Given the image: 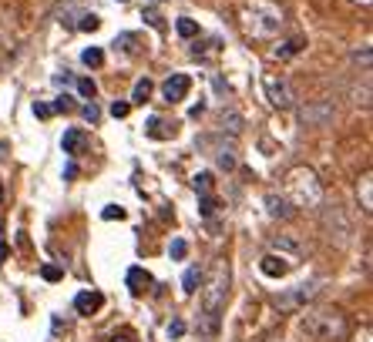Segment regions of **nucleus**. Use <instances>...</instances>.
I'll list each match as a JSON object with an SVG mask.
<instances>
[{
	"mask_svg": "<svg viewBox=\"0 0 373 342\" xmlns=\"http://www.w3.org/2000/svg\"><path fill=\"white\" fill-rule=\"evenodd\" d=\"M78 94L81 97H94V94H98V84H94L91 78H81L78 81Z\"/></svg>",
	"mask_w": 373,
	"mask_h": 342,
	"instance_id": "obj_25",
	"label": "nucleus"
},
{
	"mask_svg": "<svg viewBox=\"0 0 373 342\" xmlns=\"http://www.w3.org/2000/svg\"><path fill=\"white\" fill-rule=\"evenodd\" d=\"M138 34H118V37H114V50H124V54H135V50H138Z\"/></svg>",
	"mask_w": 373,
	"mask_h": 342,
	"instance_id": "obj_17",
	"label": "nucleus"
},
{
	"mask_svg": "<svg viewBox=\"0 0 373 342\" xmlns=\"http://www.w3.org/2000/svg\"><path fill=\"white\" fill-rule=\"evenodd\" d=\"M299 329H303L306 339L333 342V339H343V336H346V315H343L340 309H333V306H320V309L303 312Z\"/></svg>",
	"mask_w": 373,
	"mask_h": 342,
	"instance_id": "obj_3",
	"label": "nucleus"
},
{
	"mask_svg": "<svg viewBox=\"0 0 373 342\" xmlns=\"http://www.w3.org/2000/svg\"><path fill=\"white\" fill-rule=\"evenodd\" d=\"M199 285H202V272H199V268H188L185 279H182V292H185V296H195Z\"/></svg>",
	"mask_w": 373,
	"mask_h": 342,
	"instance_id": "obj_15",
	"label": "nucleus"
},
{
	"mask_svg": "<svg viewBox=\"0 0 373 342\" xmlns=\"http://www.w3.org/2000/svg\"><path fill=\"white\" fill-rule=\"evenodd\" d=\"M101 306H105V296H101V292H94V289H88V292H78V296H74V309H78L81 315H94Z\"/></svg>",
	"mask_w": 373,
	"mask_h": 342,
	"instance_id": "obj_10",
	"label": "nucleus"
},
{
	"mask_svg": "<svg viewBox=\"0 0 373 342\" xmlns=\"http://www.w3.org/2000/svg\"><path fill=\"white\" fill-rule=\"evenodd\" d=\"M175 131H178V125H175V121H165V118H148V125H145V135L152 141L175 138Z\"/></svg>",
	"mask_w": 373,
	"mask_h": 342,
	"instance_id": "obj_9",
	"label": "nucleus"
},
{
	"mask_svg": "<svg viewBox=\"0 0 373 342\" xmlns=\"http://www.w3.org/2000/svg\"><path fill=\"white\" fill-rule=\"evenodd\" d=\"M54 81H58V84H71V71H64V74H58Z\"/></svg>",
	"mask_w": 373,
	"mask_h": 342,
	"instance_id": "obj_38",
	"label": "nucleus"
},
{
	"mask_svg": "<svg viewBox=\"0 0 373 342\" xmlns=\"http://www.w3.org/2000/svg\"><path fill=\"white\" fill-rule=\"evenodd\" d=\"M81 111H84V118H88L91 125H94V121H98V118H101V114H98V104H94V101H91V104H84V108H81Z\"/></svg>",
	"mask_w": 373,
	"mask_h": 342,
	"instance_id": "obj_36",
	"label": "nucleus"
},
{
	"mask_svg": "<svg viewBox=\"0 0 373 342\" xmlns=\"http://www.w3.org/2000/svg\"><path fill=\"white\" fill-rule=\"evenodd\" d=\"M64 178H67V182H71V178H78V165H67V168H64Z\"/></svg>",
	"mask_w": 373,
	"mask_h": 342,
	"instance_id": "obj_37",
	"label": "nucleus"
},
{
	"mask_svg": "<svg viewBox=\"0 0 373 342\" xmlns=\"http://www.w3.org/2000/svg\"><path fill=\"white\" fill-rule=\"evenodd\" d=\"M124 282H128V289L135 292V296H141L148 285H152V275L141 268V265H135V268H128V275H124Z\"/></svg>",
	"mask_w": 373,
	"mask_h": 342,
	"instance_id": "obj_11",
	"label": "nucleus"
},
{
	"mask_svg": "<svg viewBox=\"0 0 373 342\" xmlns=\"http://www.w3.org/2000/svg\"><path fill=\"white\" fill-rule=\"evenodd\" d=\"M263 91H266V101L273 108H293L296 94H293V84L286 81V74H276V71H263Z\"/></svg>",
	"mask_w": 373,
	"mask_h": 342,
	"instance_id": "obj_5",
	"label": "nucleus"
},
{
	"mask_svg": "<svg viewBox=\"0 0 373 342\" xmlns=\"http://www.w3.org/2000/svg\"><path fill=\"white\" fill-rule=\"evenodd\" d=\"M239 24L252 41H273V37H280L286 17H282V7L273 0H246L239 11Z\"/></svg>",
	"mask_w": 373,
	"mask_h": 342,
	"instance_id": "obj_2",
	"label": "nucleus"
},
{
	"mask_svg": "<svg viewBox=\"0 0 373 342\" xmlns=\"http://www.w3.org/2000/svg\"><path fill=\"white\" fill-rule=\"evenodd\" d=\"M192 91V78L188 74H171L165 84H162V94H165V101H185V94Z\"/></svg>",
	"mask_w": 373,
	"mask_h": 342,
	"instance_id": "obj_8",
	"label": "nucleus"
},
{
	"mask_svg": "<svg viewBox=\"0 0 373 342\" xmlns=\"http://www.w3.org/2000/svg\"><path fill=\"white\" fill-rule=\"evenodd\" d=\"M192 185H195V191H199V195H209V191H212V175H209V171L195 175V178H192Z\"/></svg>",
	"mask_w": 373,
	"mask_h": 342,
	"instance_id": "obj_22",
	"label": "nucleus"
},
{
	"mask_svg": "<svg viewBox=\"0 0 373 342\" xmlns=\"http://www.w3.org/2000/svg\"><path fill=\"white\" fill-rule=\"evenodd\" d=\"M293 259H286V255H276V252H269V255H266L263 262H259V272H263L266 279H282V275H289V272H293Z\"/></svg>",
	"mask_w": 373,
	"mask_h": 342,
	"instance_id": "obj_7",
	"label": "nucleus"
},
{
	"mask_svg": "<svg viewBox=\"0 0 373 342\" xmlns=\"http://www.w3.org/2000/svg\"><path fill=\"white\" fill-rule=\"evenodd\" d=\"M148 97H152V81L141 78L138 84H135V91H131V101H135V104H145Z\"/></svg>",
	"mask_w": 373,
	"mask_h": 342,
	"instance_id": "obj_19",
	"label": "nucleus"
},
{
	"mask_svg": "<svg viewBox=\"0 0 373 342\" xmlns=\"http://www.w3.org/2000/svg\"><path fill=\"white\" fill-rule=\"evenodd\" d=\"M101 218H108V221H114V218H118V221H122V218H124V208H118V205H108V208L101 212Z\"/></svg>",
	"mask_w": 373,
	"mask_h": 342,
	"instance_id": "obj_28",
	"label": "nucleus"
},
{
	"mask_svg": "<svg viewBox=\"0 0 373 342\" xmlns=\"http://www.w3.org/2000/svg\"><path fill=\"white\" fill-rule=\"evenodd\" d=\"M41 275H44L47 282H58V279H61V268H58V265H44V268H41Z\"/></svg>",
	"mask_w": 373,
	"mask_h": 342,
	"instance_id": "obj_31",
	"label": "nucleus"
},
{
	"mask_svg": "<svg viewBox=\"0 0 373 342\" xmlns=\"http://www.w3.org/2000/svg\"><path fill=\"white\" fill-rule=\"evenodd\" d=\"M360 198H363V212H367V215H370L373 212V191H370V171H367V175H363V182H360Z\"/></svg>",
	"mask_w": 373,
	"mask_h": 342,
	"instance_id": "obj_18",
	"label": "nucleus"
},
{
	"mask_svg": "<svg viewBox=\"0 0 373 342\" xmlns=\"http://www.w3.org/2000/svg\"><path fill=\"white\" fill-rule=\"evenodd\" d=\"M4 259H7V245H0V262H4Z\"/></svg>",
	"mask_w": 373,
	"mask_h": 342,
	"instance_id": "obj_40",
	"label": "nucleus"
},
{
	"mask_svg": "<svg viewBox=\"0 0 373 342\" xmlns=\"http://www.w3.org/2000/svg\"><path fill=\"white\" fill-rule=\"evenodd\" d=\"M169 255L175 259V262H182V259L188 255V242H185V238H175V242H171V249H169Z\"/></svg>",
	"mask_w": 373,
	"mask_h": 342,
	"instance_id": "obj_23",
	"label": "nucleus"
},
{
	"mask_svg": "<svg viewBox=\"0 0 373 342\" xmlns=\"http://www.w3.org/2000/svg\"><path fill=\"white\" fill-rule=\"evenodd\" d=\"M357 342H370V329H363V332H360V339Z\"/></svg>",
	"mask_w": 373,
	"mask_h": 342,
	"instance_id": "obj_39",
	"label": "nucleus"
},
{
	"mask_svg": "<svg viewBox=\"0 0 373 342\" xmlns=\"http://www.w3.org/2000/svg\"><path fill=\"white\" fill-rule=\"evenodd\" d=\"M303 47H306V37H293V41H286V44L276 50V57H280V61H286V57H296Z\"/></svg>",
	"mask_w": 373,
	"mask_h": 342,
	"instance_id": "obj_14",
	"label": "nucleus"
},
{
	"mask_svg": "<svg viewBox=\"0 0 373 342\" xmlns=\"http://www.w3.org/2000/svg\"><path fill=\"white\" fill-rule=\"evenodd\" d=\"M199 208H202L205 218H212V215H216V208H218V202L212 198V195H202V205H199Z\"/></svg>",
	"mask_w": 373,
	"mask_h": 342,
	"instance_id": "obj_26",
	"label": "nucleus"
},
{
	"mask_svg": "<svg viewBox=\"0 0 373 342\" xmlns=\"http://www.w3.org/2000/svg\"><path fill=\"white\" fill-rule=\"evenodd\" d=\"M169 336H171V339L185 336V322H182V319H175V322H169Z\"/></svg>",
	"mask_w": 373,
	"mask_h": 342,
	"instance_id": "obj_32",
	"label": "nucleus"
},
{
	"mask_svg": "<svg viewBox=\"0 0 373 342\" xmlns=\"http://www.w3.org/2000/svg\"><path fill=\"white\" fill-rule=\"evenodd\" d=\"M225 299H229V268H225V262H216L202 289V315H199V336L202 339L212 342L218 336Z\"/></svg>",
	"mask_w": 373,
	"mask_h": 342,
	"instance_id": "obj_1",
	"label": "nucleus"
},
{
	"mask_svg": "<svg viewBox=\"0 0 373 342\" xmlns=\"http://www.w3.org/2000/svg\"><path fill=\"white\" fill-rule=\"evenodd\" d=\"M81 64H84V67H101V64H105V50H101V47H84Z\"/></svg>",
	"mask_w": 373,
	"mask_h": 342,
	"instance_id": "obj_16",
	"label": "nucleus"
},
{
	"mask_svg": "<svg viewBox=\"0 0 373 342\" xmlns=\"http://www.w3.org/2000/svg\"><path fill=\"white\" fill-rule=\"evenodd\" d=\"M276 249H280V252H289L293 259L299 255V245H296V242H289V238H280V242H276Z\"/></svg>",
	"mask_w": 373,
	"mask_h": 342,
	"instance_id": "obj_29",
	"label": "nucleus"
},
{
	"mask_svg": "<svg viewBox=\"0 0 373 342\" xmlns=\"http://www.w3.org/2000/svg\"><path fill=\"white\" fill-rule=\"evenodd\" d=\"M98 27H101V17L98 14H88V11H84V14L78 17V31H98Z\"/></svg>",
	"mask_w": 373,
	"mask_h": 342,
	"instance_id": "obj_21",
	"label": "nucleus"
},
{
	"mask_svg": "<svg viewBox=\"0 0 373 342\" xmlns=\"http://www.w3.org/2000/svg\"><path fill=\"white\" fill-rule=\"evenodd\" d=\"M266 208H269V218H289L293 215V205L286 202L282 195H276V191L266 195Z\"/></svg>",
	"mask_w": 373,
	"mask_h": 342,
	"instance_id": "obj_12",
	"label": "nucleus"
},
{
	"mask_svg": "<svg viewBox=\"0 0 373 342\" xmlns=\"http://www.w3.org/2000/svg\"><path fill=\"white\" fill-rule=\"evenodd\" d=\"M128 111H131V104H124V101H114V104H111V114H114V118H128Z\"/></svg>",
	"mask_w": 373,
	"mask_h": 342,
	"instance_id": "obj_33",
	"label": "nucleus"
},
{
	"mask_svg": "<svg viewBox=\"0 0 373 342\" xmlns=\"http://www.w3.org/2000/svg\"><path fill=\"white\" fill-rule=\"evenodd\" d=\"M84 131L81 128H67L64 131V138H61V148H64V155H78L81 148H84Z\"/></svg>",
	"mask_w": 373,
	"mask_h": 342,
	"instance_id": "obj_13",
	"label": "nucleus"
},
{
	"mask_svg": "<svg viewBox=\"0 0 373 342\" xmlns=\"http://www.w3.org/2000/svg\"><path fill=\"white\" fill-rule=\"evenodd\" d=\"M282 198L293 205V208H316L323 202V185L316 178L313 168H289L286 171V182H282Z\"/></svg>",
	"mask_w": 373,
	"mask_h": 342,
	"instance_id": "obj_4",
	"label": "nucleus"
},
{
	"mask_svg": "<svg viewBox=\"0 0 373 342\" xmlns=\"http://www.w3.org/2000/svg\"><path fill=\"white\" fill-rule=\"evenodd\" d=\"M175 31L182 34V37H199V24H195V20H192V17H178V24H175Z\"/></svg>",
	"mask_w": 373,
	"mask_h": 342,
	"instance_id": "obj_20",
	"label": "nucleus"
},
{
	"mask_svg": "<svg viewBox=\"0 0 373 342\" xmlns=\"http://www.w3.org/2000/svg\"><path fill=\"white\" fill-rule=\"evenodd\" d=\"M34 114H37V118H51V114H54V108H51V104H44V101H37V104H34Z\"/></svg>",
	"mask_w": 373,
	"mask_h": 342,
	"instance_id": "obj_34",
	"label": "nucleus"
},
{
	"mask_svg": "<svg viewBox=\"0 0 373 342\" xmlns=\"http://www.w3.org/2000/svg\"><path fill=\"white\" fill-rule=\"evenodd\" d=\"M51 108H54V111H74V97H71V94H61Z\"/></svg>",
	"mask_w": 373,
	"mask_h": 342,
	"instance_id": "obj_27",
	"label": "nucleus"
},
{
	"mask_svg": "<svg viewBox=\"0 0 373 342\" xmlns=\"http://www.w3.org/2000/svg\"><path fill=\"white\" fill-rule=\"evenodd\" d=\"M145 20H148L155 31H162V27H165V20H162V14H158V11H145Z\"/></svg>",
	"mask_w": 373,
	"mask_h": 342,
	"instance_id": "obj_30",
	"label": "nucleus"
},
{
	"mask_svg": "<svg viewBox=\"0 0 373 342\" xmlns=\"http://www.w3.org/2000/svg\"><path fill=\"white\" fill-rule=\"evenodd\" d=\"M0 245H4V221H0Z\"/></svg>",
	"mask_w": 373,
	"mask_h": 342,
	"instance_id": "obj_41",
	"label": "nucleus"
},
{
	"mask_svg": "<svg viewBox=\"0 0 373 342\" xmlns=\"http://www.w3.org/2000/svg\"><path fill=\"white\" fill-rule=\"evenodd\" d=\"M216 161L222 165V168H233V165H235V151H233V148H222V151H216Z\"/></svg>",
	"mask_w": 373,
	"mask_h": 342,
	"instance_id": "obj_24",
	"label": "nucleus"
},
{
	"mask_svg": "<svg viewBox=\"0 0 373 342\" xmlns=\"http://www.w3.org/2000/svg\"><path fill=\"white\" fill-rule=\"evenodd\" d=\"M111 342H135V332H131V329H122V332L111 336Z\"/></svg>",
	"mask_w": 373,
	"mask_h": 342,
	"instance_id": "obj_35",
	"label": "nucleus"
},
{
	"mask_svg": "<svg viewBox=\"0 0 373 342\" xmlns=\"http://www.w3.org/2000/svg\"><path fill=\"white\" fill-rule=\"evenodd\" d=\"M114 4H128V0H114Z\"/></svg>",
	"mask_w": 373,
	"mask_h": 342,
	"instance_id": "obj_43",
	"label": "nucleus"
},
{
	"mask_svg": "<svg viewBox=\"0 0 373 342\" xmlns=\"http://www.w3.org/2000/svg\"><path fill=\"white\" fill-rule=\"evenodd\" d=\"M0 202H4V185H0Z\"/></svg>",
	"mask_w": 373,
	"mask_h": 342,
	"instance_id": "obj_42",
	"label": "nucleus"
},
{
	"mask_svg": "<svg viewBox=\"0 0 373 342\" xmlns=\"http://www.w3.org/2000/svg\"><path fill=\"white\" fill-rule=\"evenodd\" d=\"M316 285H320V282H303V285H293L289 292H280V296H276V306H280V309H299L303 302H310V299L320 292Z\"/></svg>",
	"mask_w": 373,
	"mask_h": 342,
	"instance_id": "obj_6",
	"label": "nucleus"
}]
</instances>
